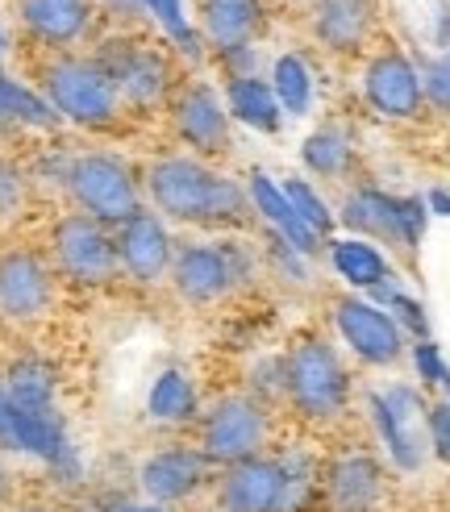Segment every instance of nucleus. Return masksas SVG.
Returning a JSON list of instances; mask_svg holds the SVG:
<instances>
[{"label": "nucleus", "instance_id": "2", "mask_svg": "<svg viewBox=\"0 0 450 512\" xmlns=\"http://www.w3.org/2000/svg\"><path fill=\"white\" fill-rule=\"evenodd\" d=\"M284 392L296 404V413H305L313 421H330L346 408L350 379L330 346L305 338L284 358Z\"/></svg>", "mask_w": 450, "mask_h": 512}, {"label": "nucleus", "instance_id": "36", "mask_svg": "<svg viewBox=\"0 0 450 512\" xmlns=\"http://www.w3.org/2000/svg\"><path fill=\"white\" fill-rule=\"evenodd\" d=\"M400 225H405V242L413 250L421 242V229H425V200H417V196L400 200Z\"/></svg>", "mask_w": 450, "mask_h": 512}, {"label": "nucleus", "instance_id": "33", "mask_svg": "<svg viewBox=\"0 0 450 512\" xmlns=\"http://www.w3.org/2000/svg\"><path fill=\"white\" fill-rule=\"evenodd\" d=\"M413 358H417V371H421V379H425V383H438V388H446V396H450V367L442 363L438 346L421 338V342H417V350H413Z\"/></svg>", "mask_w": 450, "mask_h": 512}, {"label": "nucleus", "instance_id": "21", "mask_svg": "<svg viewBox=\"0 0 450 512\" xmlns=\"http://www.w3.org/2000/svg\"><path fill=\"white\" fill-rule=\"evenodd\" d=\"M250 200H255V209H259L275 229H280V238H284L296 254H313V250H317V234L296 217V209L288 204L284 188H275L263 171L250 175Z\"/></svg>", "mask_w": 450, "mask_h": 512}, {"label": "nucleus", "instance_id": "15", "mask_svg": "<svg viewBox=\"0 0 450 512\" xmlns=\"http://www.w3.org/2000/svg\"><path fill=\"white\" fill-rule=\"evenodd\" d=\"M325 496L334 512H375L384 500V471L371 454H342L325 471Z\"/></svg>", "mask_w": 450, "mask_h": 512}, {"label": "nucleus", "instance_id": "39", "mask_svg": "<svg viewBox=\"0 0 450 512\" xmlns=\"http://www.w3.org/2000/svg\"><path fill=\"white\" fill-rule=\"evenodd\" d=\"M113 512H163V504H121Z\"/></svg>", "mask_w": 450, "mask_h": 512}, {"label": "nucleus", "instance_id": "28", "mask_svg": "<svg viewBox=\"0 0 450 512\" xmlns=\"http://www.w3.org/2000/svg\"><path fill=\"white\" fill-rule=\"evenodd\" d=\"M271 92L275 100H280L284 113H305L309 100H313V75L305 67V59L300 55H284L280 63H275V75H271Z\"/></svg>", "mask_w": 450, "mask_h": 512}, {"label": "nucleus", "instance_id": "23", "mask_svg": "<svg viewBox=\"0 0 450 512\" xmlns=\"http://www.w3.org/2000/svg\"><path fill=\"white\" fill-rule=\"evenodd\" d=\"M230 113L242 117L246 125H255L263 134L280 130V100H275L271 84L255 80V75H238L230 80Z\"/></svg>", "mask_w": 450, "mask_h": 512}, {"label": "nucleus", "instance_id": "34", "mask_svg": "<svg viewBox=\"0 0 450 512\" xmlns=\"http://www.w3.org/2000/svg\"><path fill=\"white\" fill-rule=\"evenodd\" d=\"M421 88H425V96H430L438 109H446V113H450V38H446V55H442L430 71H425Z\"/></svg>", "mask_w": 450, "mask_h": 512}, {"label": "nucleus", "instance_id": "30", "mask_svg": "<svg viewBox=\"0 0 450 512\" xmlns=\"http://www.w3.org/2000/svg\"><path fill=\"white\" fill-rule=\"evenodd\" d=\"M138 5L146 9V13H155L159 17V25L175 38V46L184 50V55H200V42H196V34L188 30V17H184V5L180 0H138Z\"/></svg>", "mask_w": 450, "mask_h": 512}, {"label": "nucleus", "instance_id": "14", "mask_svg": "<svg viewBox=\"0 0 450 512\" xmlns=\"http://www.w3.org/2000/svg\"><path fill=\"white\" fill-rule=\"evenodd\" d=\"M175 125H180V138L192 150H205V155L230 150V113H225L221 96L209 84H196L180 96V105H175Z\"/></svg>", "mask_w": 450, "mask_h": 512}, {"label": "nucleus", "instance_id": "12", "mask_svg": "<svg viewBox=\"0 0 450 512\" xmlns=\"http://www.w3.org/2000/svg\"><path fill=\"white\" fill-rule=\"evenodd\" d=\"M55 284H50V271L38 254L30 250H9L0 254V313L30 321L38 313H46Z\"/></svg>", "mask_w": 450, "mask_h": 512}, {"label": "nucleus", "instance_id": "16", "mask_svg": "<svg viewBox=\"0 0 450 512\" xmlns=\"http://www.w3.org/2000/svg\"><path fill=\"white\" fill-rule=\"evenodd\" d=\"M205 471H209V458L200 450H163L155 458H146L142 488L150 504H171V500L192 496L205 483Z\"/></svg>", "mask_w": 450, "mask_h": 512}, {"label": "nucleus", "instance_id": "11", "mask_svg": "<svg viewBox=\"0 0 450 512\" xmlns=\"http://www.w3.org/2000/svg\"><path fill=\"white\" fill-rule=\"evenodd\" d=\"M363 92H367L375 113L396 117V121L417 117L421 105H425V88H421L417 67L405 55H396V50H388V55H380V59H371V67L363 75Z\"/></svg>", "mask_w": 450, "mask_h": 512}, {"label": "nucleus", "instance_id": "24", "mask_svg": "<svg viewBox=\"0 0 450 512\" xmlns=\"http://www.w3.org/2000/svg\"><path fill=\"white\" fill-rule=\"evenodd\" d=\"M5 396L21 413H55V375L46 363H17L9 371Z\"/></svg>", "mask_w": 450, "mask_h": 512}, {"label": "nucleus", "instance_id": "31", "mask_svg": "<svg viewBox=\"0 0 450 512\" xmlns=\"http://www.w3.org/2000/svg\"><path fill=\"white\" fill-rule=\"evenodd\" d=\"M284 196H288V204L296 209V217L305 221L313 234L321 238V234H330V225H334V217H330V209H325V200L305 184V179H292V184L284 188Z\"/></svg>", "mask_w": 450, "mask_h": 512}, {"label": "nucleus", "instance_id": "26", "mask_svg": "<svg viewBox=\"0 0 450 512\" xmlns=\"http://www.w3.org/2000/svg\"><path fill=\"white\" fill-rule=\"evenodd\" d=\"M334 267L342 279H350L355 288H375V284H384L388 279V263H384V254L367 246V242H334Z\"/></svg>", "mask_w": 450, "mask_h": 512}, {"label": "nucleus", "instance_id": "9", "mask_svg": "<svg viewBox=\"0 0 450 512\" xmlns=\"http://www.w3.org/2000/svg\"><path fill=\"white\" fill-rule=\"evenodd\" d=\"M334 321H338V334L346 338V346L355 350L359 358H367V363H375V367L396 363L400 350H405L400 325L371 300H355V296L338 300L334 304Z\"/></svg>", "mask_w": 450, "mask_h": 512}, {"label": "nucleus", "instance_id": "40", "mask_svg": "<svg viewBox=\"0 0 450 512\" xmlns=\"http://www.w3.org/2000/svg\"><path fill=\"white\" fill-rule=\"evenodd\" d=\"M5 425H9V396L0 388V433H5Z\"/></svg>", "mask_w": 450, "mask_h": 512}, {"label": "nucleus", "instance_id": "8", "mask_svg": "<svg viewBox=\"0 0 450 512\" xmlns=\"http://www.w3.org/2000/svg\"><path fill=\"white\" fill-rule=\"evenodd\" d=\"M371 417L375 429L388 446V454L396 458V467L417 471L425 446H421V433H425V404L413 388H388V392H375L371 400Z\"/></svg>", "mask_w": 450, "mask_h": 512}, {"label": "nucleus", "instance_id": "38", "mask_svg": "<svg viewBox=\"0 0 450 512\" xmlns=\"http://www.w3.org/2000/svg\"><path fill=\"white\" fill-rule=\"evenodd\" d=\"M430 209L442 213V217H450V196L446 192H430Z\"/></svg>", "mask_w": 450, "mask_h": 512}, {"label": "nucleus", "instance_id": "35", "mask_svg": "<svg viewBox=\"0 0 450 512\" xmlns=\"http://www.w3.org/2000/svg\"><path fill=\"white\" fill-rule=\"evenodd\" d=\"M425 433H430V446L442 463H450V400L434 404L430 413H425Z\"/></svg>", "mask_w": 450, "mask_h": 512}, {"label": "nucleus", "instance_id": "4", "mask_svg": "<svg viewBox=\"0 0 450 512\" xmlns=\"http://www.w3.org/2000/svg\"><path fill=\"white\" fill-rule=\"evenodd\" d=\"M67 188L75 196V204L96 217L100 225H121L134 213H142L138 204V184L125 163L109 159V155H84L67 167Z\"/></svg>", "mask_w": 450, "mask_h": 512}, {"label": "nucleus", "instance_id": "13", "mask_svg": "<svg viewBox=\"0 0 450 512\" xmlns=\"http://www.w3.org/2000/svg\"><path fill=\"white\" fill-rule=\"evenodd\" d=\"M117 259L134 279H159L171 267V238L155 213H134L117 225Z\"/></svg>", "mask_w": 450, "mask_h": 512}, {"label": "nucleus", "instance_id": "22", "mask_svg": "<svg viewBox=\"0 0 450 512\" xmlns=\"http://www.w3.org/2000/svg\"><path fill=\"white\" fill-rule=\"evenodd\" d=\"M109 71H113V80L121 88V100H130V105H138V109L155 105V100L167 92V63L159 55H150V50H125L121 63L109 67Z\"/></svg>", "mask_w": 450, "mask_h": 512}, {"label": "nucleus", "instance_id": "43", "mask_svg": "<svg viewBox=\"0 0 450 512\" xmlns=\"http://www.w3.org/2000/svg\"><path fill=\"white\" fill-rule=\"evenodd\" d=\"M0 46H5V38H0Z\"/></svg>", "mask_w": 450, "mask_h": 512}, {"label": "nucleus", "instance_id": "3", "mask_svg": "<svg viewBox=\"0 0 450 512\" xmlns=\"http://www.w3.org/2000/svg\"><path fill=\"white\" fill-rule=\"evenodd\" d=\"M46 92L59 117L80 125H113L121 109V88L105 63L92 59H59L46 71Z\"/></svg>", "mask_w": 450, "mask_h": 512}, {"label": "nucleus", "instance_id": "19", "mask_svg": "<svg viewBox=\"0 0 450 512\" xmlns=\"http://www.w3.org/2000/svg\"><path fill=\"white\" fill-rule=\"evenodd\" d=\"M342 221L350 229H359V234H371L380 242H392L400 250H409L405 225H400V200H392L384 192H371V188L350 192L346 204H342Z\"/></svg>", "mask_w": 450, "mask_h": 512}, {"label": "nucleus", "instance_id": "7", "mask_svg": "<svg viewBox=\"0 0 450 512\" xmlns=\"http://www.w3.org/2000/svg\"><path fill=\"white\" fill-rule=\"evenodd\" d=\"M55 259L59 271L75 284H109L121 263L109 225H100L88 213H71L55 225Z\"/></svg>", "mask_w": 450, "mask_h": 512}, {"label": "nucleus", "instance_id": "1", "mask_svg": "<svg viewBox=\"0 0 450 512\" xmlns=\"http://www.w3.org/2000/svg\"><path fill=\"white\" fill-rule=\"evenodd\" d=\"M146 188L155 209L171 221H196V225H242L246 221V196L234 179L213 175L196 159H159L146 175Z\"/></svg>", "mask_w": 450, "mask_h": 512}, {"label": "nucleus", "instance_id": "6", "mask_svg": "<svg viewBox=\"0 0 450 512\" xmlns=\"http://www.w3.org/2000/svg\"><path fill=\"white\" fill-rule=\"evenodd\" d=\"M171 279L180 288L184 300L192 304H209L238 288L242 279H250V254L238 242H221V246H184L171 259Z\"/></svg>", "mask_w": 450, "mask_h": 512}, {"label": "nucleus", "instance_id": "41", "mask_svg": "<svg viewBox=\"0 0 450 512\" xmlns=\"http://www.w3.org/2000/svg\"><path fill=\"white\" fill-rule=\"evenodd\" d=\"M5 488H9V475H5V467H0V500H5Z\"/></svg>", "mask_w": 450, "mask_h": 512}, {"label": "nucleus", "instance_id": "42", "mask_svg": "<svg viewBox=\"0 0 450 512\" xmlns=\"http://www.w3.org/2000/svg\"><path fill=\"white\" fill-rule=\"evenodd\" d=\"M25 512H42V508H25Z\"/></svg>", "mask_w": 450, "mask_h": 512}, {"label": "nucleus", "instance_id": "27", "mask_svg": "<svg viewBox=\"0 0 450 512\" xmlns=\"http://www.w3.org/2000/svg\"><path fill=\"white\" fill-rule=\"evenodd\" d=\"M150 417L155 421H188L196 413V388L184 371H163L155 379V388H150Z\"/></svg>", "mask_w": 450, "mask_h": 512}, {"label": "nucleus", "instance_id": "32", "mask_svg": "<svg viewBox=\"0 0 450 512\" xmlns=\"http://www.w3.org/2000/svg\"><path fill=\"white\" fill-rule=\"evenodd\" d=\"M371 296L380 300V304H388V309H392L400 321H405L417 338H425V329H430V325H425V313H421V304H417L413 296H405L396 284H388V279H384V284H375V288H371Z\"/></svg>", "mask_w": 450, "mask_h": 512}, {"label": "nucleus", "instance_id": "17", "mask_svg": "<svg viewBox=\"0 0 450 512\" xmlns=\"http://www.w3.org/2000/svg\"><path fill=\"white\" fill-rule=\"evenodd\" d=\"M200 21H205V38L221 55H234L255 42L263 30L259 0H200Z\"/></svg>", "mask_w": 450, "mask_h": 512}, {"label": "nucleus", "instance_id": "20", "mask_svg": "<svg viewBox=\"0 0 450 512\" xmlns=\"http://www.w3.org/2000/svg\"><path fill=\"white\" fill-rule=\"evenodd\" d=\"M88 17V0H21V21L50 46L75 42L88 30Z\"/></svg>", "mask_w": 450, "mask_h": 512}, {"label": "nucleus", "instance_id": "29", "mask_svg": "<svg viewBox=\"0 0 450 512\" xmlns=\"http://www.w3.org/2000/svg\"><path fill=\"white\" fill-rule=\"evenodd\" d=\"M300 155H305V167L317 171V175H342L346 163H350V146L338 130H321L300 146Z\"/></svg>", "mask_w": 450, "mask_h": 512}, {"label": "nucleus", "instance_id": "37", "mask_svg": "<svg viewBox=\"0 0 450 512\" xmlns=\"http://www.w3.org/2000/svg\"><path fill=\"white\" fill-rule=\"evenodd\" d=\"M17 200H21V175H17L13 167L0 163V213L13 209Z\"/></svg>", "mask_w": 450, "mask_h": 512}, {"label": "nucleus", "instance_id": "18", "mask_svg": "<svg viewBox=\"0 0 450 512\" xmlns=\"http://www.w3.org/2000/svg\"><path fill=\"white\" fill-rule=\"evenodd\" d=\"M375 21V0H317L313 34L330 50H355L367 42Z\"/></svg>", "mask_w": 450, "mask_h": 512}, {"label": "nucleus", "instance_id": "10", "mask_svg": "<svg viewBox=\"0 0 450 512\" xmlns=\"http://www.w3.org/2000/svg\"><path fill=\"white\" fill-rule=\"evenodd\" d=\"M288 467L284 458H246L221 479V512H284Z\"/></svg>", "mask_w": 450, "mask_h": 512}, {"label": "nucleus", "instance_id": "5", "mask_svg": "<svg viewBox=\"0 0 450 512\" xmlns=\"http://www.w3.org/2000/svg\"><path fill=\"white\" fill-rule=\"evenodd\" d=\"M267 442V413L259 400L250 396H225L213 404V413L200 425V454L209 463H246Z\"/></svg>", "mask_w": 450, "mask_h": 512}, {"label": "nucleus", "instance_id": "25", "mask_svg": "<svg viewBox=\"0 0 450 512\" xmlns=\"http://www.w3.org/2000/svg\"><path fill=\"white\" fill-rule=\"evenodd\" d=\"M55 121H59L55 105H46V100L34 96L30 88H21V84L0 75V125H34V130H50Z\"/></svg>", "mask_w": 450, "mask_h": 512}]
</instances>
